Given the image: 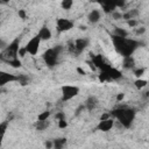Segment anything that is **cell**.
Wrapping results in <instances>:
<instances>
[{
	"instance_id": "obj_1",
	"label": "cell",
	"mask_w": 149,
	"mask_h": 149,
	"mask_svg": "<svg viewBox=\"0 0 149 149\" xmlns=\"http://www.w3.org/2000/svg\"><path fill=\"white\" fill-rule=\"evenodd\" d=\"M112 42H113V45H114V49L116 50V52L123 57L132 56L133 52L140 45V43L133 38L119 37V36H114V35L112 36Z\"/></svg>"
},
{
	"instance_id": "obj_2",
	"label": "cell",
	"mask_w": 149,
	"mask_h": 149,
	"mask_svg": "<svg viewBox=\"0 0 149 149\" xmlns=\"http://www.w3.org/2000/svg\"><path fill=\"white\" fill-rule=\"evenodd\" d=\"M111 115L118 119V121L121 123L122 127L129 128L135 119V111L128 107H120V108L113 109L111 112Z\"/></svg>"
},
{
	"instance_id": "obj_3",
	"label": "cell",
	"mask_w": 149,
	"mask_h": 149,
	"mask_svg": "<svg viewBox=\"0 0 149 149\" xmlns=\"http://www.w3.org/2000/svg\"><path fill=\"white\" fill-rule=\"evenodd\" d=\"M20 40L19 38H15L14 41H12L7 48L5 50L1 51V55H0V58L2 62H8V61H12V59H15V58H19V50H20Z\"/></svg>"
},
{
	"instance_id": "obj_4",
	"label": "cell",
	"mask_w": 149,
	"mask_h": 149,
	"mask_svg": "<svg viewBox=\"0 0 149 149\" xmlns=\"http://www.w3.org/2000/svg\"><path fill=\"white\" fill-rule=\"evenodd\" d=\"M58 56H59V54L55 50V48H49V49H47V50L43 52L42 59L44 61V63H45L47 66L54 68L55 65H57Z\"/></svg>"
},
{
	"instance_id": "obj_5",
	"label": "cell",
	"mask_w": 149,
	"mask_h": 149,
	"mask_svg": "<svg viewBox=\"0 0 149 149\" xmlns=\"http://www.w3.org/2000/svg\"><path fill=\"white\" fill-rule=\"evenodd\" d=\"M61 91H62V101H69L79 93V87L73 85H63Z\"/></svg>"
},
{
	"instance_id": "obj_6",
	"label": "cell",
	"mask_w": 149,
	"mask_h": 149,
	"mask_svg": "<svg viewBox=\"0 0 149 149\" xmlns=\"http://www.w3.org/2000/svg\"><path fill=\"white\" fill-rule=\"evenodd\" d=\"M41 41H42V40L40 38V36H38V35H35L34 37H31V38L28 41V43L24 45V48H26L27 52H28V54H30V55H33V56H35V55L37 54L38 49H40Z\"/></svg>"
},
{
	"instance_id": "obj_7",
	"label": "cell",
	"mask_w": 149,
	"mask_h": 149,
	"mask_svg": "<svg viewBox=\"0 0 149 149\" xmlns=\"http://www.w3.org/2000/svg\"><path fill=\"white\" fill-rule=\"evenodd\" d=\"M73 28V22L69 19H57L56 21V29L58 33H65Z\"/></svg>"
},
{
	"instance_id": "obj_8",
	"label": "cell",
	"mask_w": 149,
	"mask_h": 149,
	"mask_svg": "<svg viewBox=\"0 0 149 149\" xmlns=\"http://www.w3.org/2000/svg\"><path fill=\"white\" fill-rule=\"evenodd\" d=\"M88 45V38H77L74 40V56H78L80 55L85 49L86 47Z\"/></svg>"
},
{
	"instance_id": "obj_9",
	"label": "cell",
	"mask_w": 149,
	"mask_h": 149,
	"mask_svg": "<svg viewBox=\"0 0 149 149\" xmlns=\"http://www.w3.org/2000/svg\"><path fill=\"white\" fill-rule=\"evenodd\" d=\"M113 126H114V120H113L112 118H109V119H107V120H101V121H99V123H98V126H97V130H100V132L106 133V132H109V130L113 128Z\"/></svg>"
},
{
	"instance_id": "obj_10",
	"label": "cell",
	"mask_w": 149,
	"mask_h": 149,
	"mask_svg": "<svg viewBox=\"0 0 149 149\" xmlns=\"http://www.w3.org/2000/svg\"><path fill=\"white\" fill-rule=\"evenodd\" d=\"M10 81H17V74L8 73V72H1L0 73V86H3Z\"/></svg>"
},
{
	"instance_id": "obj_11",
	"label": "cell",
	"mask_w": 149,
	"mask_h": 149,
	"mask_svg": "<svg viewBox=\"0 0 149 149\" xmlns=\"http://www.w3.org/2000/svg\"><path fill=\"white\" fill-rule=\"evenodd\" d=\"M100 5H101V8H102V12L106 13V14H112L114 10H116L114 1H104Z\"/></svg>"
},
{
	"instance_id": "obj_12",
	"label": "cell",
	"mask_w": 149,
	"mask_h": 149,
	"mask_svg": "<svg viewBox=\"0 0 149 149\" xmlns=\"http://www.w3.org/2000/svg\"><path fill=\"white\" fill-rule=\"evenodd\" d=\"M100 17H101V12L99 9H92L88 13V15H87V20H88L90 23H97V22H99Z\"/></svg>"
},
{
	"instance_id": "obj_13",
	"label": "cell",
	"mask_w": 149,
	"mask_h": 149,
	"mask_svg": "<svg viewBox=\"0 0 149 149\" xmlns=\"http://www.w3.org/2000/svg\"><path fill=\"white\" fill-rule=\"evenodd\" d=\"M37 35L40 36V38L42 41H48V40L51 38V35L52 34H51V30L47 26H43V27H41V29H40V31H38Z\"/></svg>"
},
{
	"instance_id": "obj_14",
	"label": "cell",
	"mask_w": 149,
	"mask_h": 149,
	"mask_svg": "<svg viewBox=\"0 0 149 149\" xmlns=\"http://www.w3.org/2000/svg\"><path fill=\"white\" fill-rule=\"evenodd\" d=\"M84 105H85V107H86L87 111H93V109L98 106V99H97V97L90 95V97L86 99V101H85Z\"/></svg>"
},
{
	"instance_id": "obj_15",
	"label": "cell",
	"mask_w": 149,
	"mask_h": 149,
	"mask_svg": "<svg viewBox=\"0 0 149 149\" xmlns=\"http://www.w3.org/2000/svg\"><path fill=\"white\" fill-rule=\"evenodd\" d=\"M104 72H107V74L109 76L111 80H118V79H120V78L122 77L121 71H120V70H118V69H115V68H113V66H112L109 70L104 71Z\"/></svg>"
},
{
	"instance_id": "obj_16",
	"label": "cell",
	"mask_w": 149,
	"mask_h": 149,
	"mask_svg": "<svg viewBox=\"0 0 149 149\" xmlns=\"http://www.w3.org/2000/svg\"><path fill=\"white\" fill-rule=\"evenodd\" d=\"M135 66V61L132 56H128V57H123V61H122V68L123 69H134Z\"/></svg>"
},
{
	"instance_id": "obj_17",
	"label": "cell",
	"mask_w": 149,
	"mask_h": 149,
	"mask_svg": "<svg viewBox=\"0 0 149 149\" xmlns=\"http://www.w3.org/2000/svg\"><path fill=\"white\" fill-rule=\"evenodd\" d=\"M92 64L95 65V68L101 69L102 65L105 64V61L101 55H95V56H92Z\"/></svg>"
},
{
	"instance_id": "obj_18",
	"label": "cell",
	"mask_w": 149,
	"mask_h": 149,
	"mask_svg": "<svg viewBox=\"0 0 149 149\" xmlns=\"http://www.w3.org/2000/svg\"><path fill=\"white\" fill-rule=\"evenodd\" d=\"M65 144H66L65 137H59V139L54 140V149H63Z\"/></svg>"
},
{
	"instance_id": "obj_19",
	"label": "cell",
	"mask_w": 149,
	"mask_h": 149,
	"mask_svg": "<svg viewBox=\"0 0 149 149\" xmlns=\"http://www.w3.org/2000/svg\"><path fill=\"white\" fill-rule=\"evenodd\" d=\"M139 15V10L137 9H130V10H128L127 13H123L122 14V19H125V20H132V19H135V16H137Z\"/></svg>"
},
{
	"instance_id": "obj_20",
	"label": "cell",
	"mask_w": 149,
	"mask_h": 149,
	"mask_svg": "<svg viewBox=\"0 0 149 149\" xmlns=\"http://www.w3.org/2000/svg\"><path fill=\"white\" fill-rule=\"evenodd\" d=\"M50 126V122L48 121V120H45V121H36L35 122V128L37 129V130H44V129H47L48 127Z\"/></svg>"
},
{
	"instance_id": "obj_21",
	"label": "cell",
	"mask_w": 149,
	"mask_h": 149,
	"mask_svg": "<svg viewBox=\"0 0 149 149\" xmlns=\"http://www.w3.org/2000/svg\"><path fill=\"white\" fill-rule=\"evenodd\" d=\"M114 36H119V37H127L128 36V31L125 30L123 28H119V27H115L114 28Z\"/></svg>"
},
{
	"instance_id": "obj_22",
	"label": "cell",
	"mask_w": 149,
	"mask_h": 149,
	"mask_svg": "<svg viewBox=\"0 0 149 149\" xmlns=\"http://www.w3.org/2000/svg\"><path fill=\"white\" fill-rule=\"evenodd\" d=\"M17 81H19V84H20V85L24 86V85H28V84H29L30 79H29V77H28V76H26V74H23V73H21V74H17Z\"/></svg>"
},
{
	"instance_id": "obj_23",
	"label": "cell",
	"mask_w": 149,
	"mask_h": 149,
	"mask_svg": "<svg viewBox=\"0 0 149 149\" xmlns=\"http://www.w3.org/2000/svg\"><path fill=\"white\" fill-rule=\"evenodd\" d=\"M147 84H148V81H147L146 79H141V78H139V79H136V80L134 81V85H135V87H136L137 90H142L143 87L147 86Z\"/></svg>"
},
{
	"instance_id": "obj_24",
	"label": "cell",
	"mask_w": 149,
	"mask_h": 149,
	"mask_svg": "<svg viewBox=\"0 0 149 149\" xmlns=\"http://www.w3.org/2000/svg\"><path fill=\"white\" fill-rule=\"evenodd\" d=\"M7 64H9L12 68H15V69H17V68H21V65H22V63H21V61H20L19 58H15V59L8 61V62H7Z\"/></svg>"
},
{
	"instance_id": "obj_25",
	"label": "cell",
	"mask_w": 149,
	"mask_h": 149,
	"mask_svg": "<svg viewBox=\"0 0 149 149\" xmlns=\"http://www.w3.org/2000/svg\"><path fill=\"white\" fill-rule=\"evenodd\" d=\"M49 116H50V112L49 111H44V112H42V113H40L37 115V120L38 121H45V120H48Z\"/></svg>"
},
{
	"instance_id": "obj_26",
	"label": "cell",
	"mask_w": 149,
	"mask_h": 149,
	"mask_svg": "<svg viewBox=\"0 0 149 149\" xmlns=\"http://www.w3.org/2000/svg\"><path fill=\"white\" fill-rule=\"evenodd\" d=\"M72 5H73V1L72 0H63L62 1V3H61V6H62V8L63 9H70L71 7H72Z\"/></svg>"
},
{
	"instance_id": "obj_27",
	"label": "cell",
	"mask_w": 149,
	"mask_h": 149,
	"mask_svg": "<svg viewBox=\"0 0 149 149\" xmlns=\"http://www.w3.org/2000/svg\"><path fill=\"white\" fill-rule=\"evenodd\" d=\"M143 73H144V69L143 68H140V69H135L134 70V76L139 79V78H141L142 76H143Z\"/></svg>"
},
{
	"instance_id": "obj_28",
	"label": "cell",
	"mask_w": 149,
	"mask_h": 149,
	"mask_svg": "<svg viewBox=\"0 0 149 149\" xmlns=\"http://www.w3.org/2000/svg\"><path fill=\"white\" fill-rule=\"evenodd\" d=\"M111 15H112V19H113V20H121V19H122V13H120V12H118V10H114Z\"/></svg>"
},
{
	"instance_id": "obj_29",
	"label": "cell",
	"mask_w": 149,
	"mask_h": 149,
	"mask_svg": "<svg viewBox=\"0 0 149 149\" xmlns=\"http://www.w3.org/2000/svg\"><path fill=\"white\" fill-rule=\"evenodd\" d=\"M66 47H68L69 52L74 54V41H69V42H68V44H66Z\"/></svg>"
},
{
	"instance_id": "obj_30",
	"label": "cell",
	"mask_w": 149,
	"mask_h": 149,
	"mask_svg": "<svg viewBox=\"0 0 149 149\" xmlns=\"http://www.w3.org/2000/svg\"><path fill=\"white\" fill-rule=\"evenodd\" d=\"M58 127H59L61 129H64V128H66V127H68V121H66L65 119H62V120H59V121H58Z\"/></svg>"
},
{
	"instance_id": "obj_31",
	"label": "cell",
	"mask_w": 149,
	"mask_h": 149,
	"mask_svg": "<svg viewBox=\"0 0 149 149\" xmlns=\"http://www.w3.org/2000/svg\"><path fill=\"white\" fill-rule=\"evenodd\" d=\"M8 121H3V122H1L0 123V130H1V133L2 134H5V132H6V128H7V126H8Z\"/></svg>"
},
{
	"instance_id": "obj_32",
	"label": "cell",
	"mask_w": 149,
	"mask_h": 149,
	"mask_svg": "<svg viewBox=\"0 0 149 149\" xmlns=\"http://www.w3.org/2000/svg\"><path fill=\"white\" fill-rule=\"evenodd\" d=\"M44 147H45V149H52V148H54V141L47 140V141L44 142Z\"/></svg>"
},
{
	"instance_id": "obj_33",
	"label": "cell",
	"mask_w": 149,
	"mask_h": 149,
	"mask_svg": "<svg viewBox=\"0 0 149 149\" xmlns=\"http://www.w3.org/2000/svg\"><path fill=\"white\" fill-rule=\"evenodd\" d=\"M137 23H139V22H137L135 19H132V20H128V21H127V24H128L130 28L136 27V26H137Z\"/></svg>"
},
{
	"instance_id": "obj_34",
	"label": "cell",
	"mask_w": 149,
	"mask_h": 149,
	"mask_svg": "<svg viewBox=\"0 0 149 149\" xmlns=\"http://www.w3.org/2000/svg\"><path fill=\"white\" fill-rule=\"evenodd\" d=\"M146 33V28L144 27H140V28H136L135 29V35H142V34H144Z\"/></svg>"
},
{
	"instance_id": "obj_35",
	"label": "cell",
	"mask_w": 149,
	"mask_h": 149,
	"mask_svg": "<svg viewBox=\"0 0 149 149\" xmlns=\"http://www.w3.org/2000/svg\"><path fill=\"white\" fill-rule=\"evenodd\" d=\"M115 2V7L116 8H122L125 5H126V1L125 0H120V1H114Z\"/></svg>"
},
{
	"instance_id": "obj_36",
	"label": "cell",
	"mask_w": 149,
	"mask_h": 149,
	"mask_svg": "<svg viewBox=\"0 0 149 149\" xmlns=\"http://www.w3.org/2000/svg\"><path fill=\"white\" fill-rule=\"evenodd\" d=\"M26 54H28L27 50H26V48H24V47H21L20 50H19V57H24Z\"/></svg>"
},
{
	"instance_id": "obj_37",
	"label": "cell",
	"mask_w": 149,
	"mask_h": 149,
	"mask_svg": "<svg viewBox=\"0 0 149 149\" xmlns=\"http://www.w3.org/2000/svg\"><path fill=\"white\" fill-rule=\"evenodd\" d=\"M55 119H57L58 121H59V120H62V119H65V114H64L63 112H58V113H56Z\"/></svg>"
},
{
	"instance_id": "obj_38",
	"label": "cell",
	"mask_w": 149,
	"mask_h": 149,
	"mask_svg": "<svg viewBox=\"0 0 149 149\" xmlns=\"http://www.w3.org/2000/svg\"><path fill=\"white\" fill-rule=\"evenodd\" d=\"M84 109H86L85 105H81V106H79V107L76 109V115H79V114L81 113V111H84Z\"/></svg>"
},
{
	"instance_id": "obj_39",
	"label": "cell",
	"mask_w": 149,
	"mask_h": 149,
	"mask_svg": "<svg viewBox=\"0 0 149 149\" xmlns=\"http://www.w3.org/2000/svg\"><path fill=\"white\" fill-rule=\"evenodd\" d=\"M17 14H19V16H20L21 19H26V16H27V14H26V12H24L23 9H19Z\"/></svg>"
},
{
	"instance_id": "obj_40",
	"label": "cell",
	"mask_w": 149,
	"mask_h": 149,
	"mask_svg": "<svg viewBox=\"0 0 149 149\" xmlns=\"http://www.w3.org/2000/svg\"><path fill=\"white\" fill-rule=\"evenodd\" d=\"M111 118V113H104V114H101V116H100V121L101 120H107V119H109Z\"/></svg>"
},
{
	"instance_id": "obj_41",
	"label": "cell",
	"mask_w": 149,
	"mask_h": 149,
	"mask_svg": "<svg viewBox=\"0 0 149 149\" xmlns=\"http://www.w3.org/2000/svg\"><path fill=\"white\" fill-rule=\"evenodd\" d=\"M123 98H125V94H123V93H119V94L116 95V101H122Z\"/></svg>"
},
{
	"instance_id": "obj_42",
	"label": "cell",
	"mask_w": 149,
	"mask_h": 149,
	"mask_svg": "<svg viewBox=\"0 0 149 149\" xmlns=\"http://www.w3.org/2000/svg\"><path fill=\"white\" fill-rule=\"evenodd\" d=\"M77 71H78L79 73H81V74H85V71H84L83 69H80V68H78V69H77Z\"/></svg>"
},
{
	"instance_id": "obj_43",
	"label": "cell",
	"mask_w": 149,
	"mask_h": 149,
	"mask_svg": "<svg viewBox=\"0 0 149 149\" xmlns=\"http://www.w3.org/2000/svg\"><path fill=\"white\" fill-rule=\"evenodd\" d=\"M79 29H80V30H86V27H85V26H80Z\"/></svg>"
},
{
	"instance_id": "obj_44",
	"label": "cell",
	"mask_w": 149,
	"mask_h": 149,
	"mask_svg": "<svg viewBox=\"0 0 149 149\" xmlns=\"http://www.w3.org/2000/svg\"><path fill=\"white\" fill-rule=\"evenodd\" d=\"M146 97H147V98H149V91H147V92H146Z\"/></svg>"
}]
</instances>
